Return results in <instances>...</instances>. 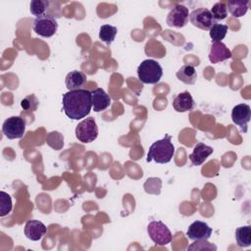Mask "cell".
<instances>
[{
	"mask_svg": "<svg viewBox=\"0 0 251 251\" xmlns=\"http://www.w3.org/2000/svg\"><path fill=\"white\" fill-rule=\"evenodd\" d=\"M62 104L68 118L80 120L85 118L92 109L91 92L87 89L68 91L63 95Z\"/></svg>",
	"mask_w": 251,
	"mask_h": 251,
	"instance_id": "obj_1",
	"label": "cell"
},
{
	"mask_svg": "<svg viewBox=\"0 0 251 251\" xmlns=\"http://www.w3.org/2000/svg\"><path fill=\"white\" fill-rule=\"evenodd\" d=\"M176 152L172 142V136L167 134L164 138L155 141L147 153V162L155 161L157 164H167L174 157Z\"/></svg>",
	"mask_w": 251,
	"mask_h": 251,
	"instance_id": "obj_2",
	"label": "cell"
},
{
	"mask_svg": "<svg viewBox=\"0 0 251 251\" xmlns=\"http://www.w3.org/2000/svg\"><path fill=\"white\" fill-rule=\"evenodd\" d=\"M137 75L143 83L155 84L160 81L163 75V69L157 61L147 59L138 66Z\"/></svg>",
	"mask_w": 251,
	"mask_h": 251,
	"instance_id": "obj_3",
	"label": "cell"
},
{
	"mask_svg": "<svg viewBox=\"0 0 251 251\" xmlns=\"http://www.w3.org/2000/svg\"><path fill=\"white\" fill-rule=\"evenodd\" d=\"M147 232L151 240L159 246L169 244L173 239V234L169 227L161 221H152L147 226Z\"/></svg>",
	"mask_w": 251,
	"mask_h": 251,
	"instance_id": "obj_4",
	"label": "cell"
},
{
	"mask_svg": "<svg viewBox=\"0 0 251 251\" xmlns=\"http://www.w3.org/2000/svg\"><path fill=\"white\" fill-rule=\"evenodd\" d=\"M75 136L82 143H90L98 136V126L93 117L82 120L75 127Z\"/></svg>",
	"mask_w": 251,
	"mask_h": 251,
	"instance_id": "obj_5",
	"label": "cell"
},
{
	"mask_svg": "<svg viewBox=\"0 0 251 251\" xmlns=\"http://www.w3.org/2000/svg\"><path fill=\"white\" fill-rule=\"evenodd\" d=\"M32 28L34 32L40 36L51 37L58 29V23L54 16L47 14L36 18L33 21Z\"/></svg>",
	"mask_w": 251,
	"mask_h": 251,
	"instance_id": "obj_6",
	"label": "cell"
},
{
	"mask_svg": "<svg viewBox=\"0 0 251 251\" xmlns=\"http://www.w3.org/2000/svg\"><path fill=\"white\" fill-rule=\"evenodd\" d=\"M25 131V122L23 118L13 116L4 121L2 132L8 139L22 138Z\"/></svg>",
	"mask_w": 251,
	"mask_h": 251,
	"instance_id": "obj_7",
	"label": "cell"
},
{
	"mask_svg": "<svg viewBox=\"0 0 251 251\" xmlns=\"http://www.w3.org/2000/svg\"><path fill=\"white\" fill-rule=\"evenodd\" d=\"M189 20L188 8L181 4H176L167 16V25L172 27H183Z\"/></svg>",
	"mask_w": 251,
	"mask_h": 251,
	"instance_id": "obj_8",
	"label": "cell"
},
{
	"mask_svg": "<svg viewBox=\"0 0 251 251\" xmlns=\"http://www.w3.org/2000/svg\"><path fill=\"white\" fill-rule=\"evenodd\" d=\"M189 21L194 26L204 30H209L210 27L216 24L210 10L207 8H198L193 10L189 14Z\"/></svg>",
	"mask_w": 251,
	"mask_h": 251,
	"instance_id": "obj_9",
	"label": "cell"
},
{
	"mask_svg": "<svg viewBox=\"0 0 251 251\" xmlns=\"http://www.w3.org/2000/svg\"><path fill=\"white\" fill-rule=\"evenodd\" d=\"M251 118V109L250 106L242 103L234 106L231 111V120L232 122L239 126L240 130L243 132L247 131V125Z\"/></svg>",
	"mask_w": 251,
	"mask_h": 251,
	"instance_id": "obj_10",
	"label": "cell"
},
{
	"mask_svg": "<svg viewBox=\"0 0 251 251\" xmlns=\"http://www.w3.org/2000/svg\"><path fill=\"white\" fill-rule=\"evenodd\" d=\"M212 231V228L205 222L195 221L188 226L186 235L191 240H207L211 237Z\"/></svg>",
	"mask_w": 251,
	"mask_h": 251,
	"instance_id": "obj_11",
	"label": "cell"
},
{
	"mask_svg": "<svg viewBox=\"0 0 251 251\" xmlns=\"http://www.w3.org/2000/svg\"><path fill=\"white\" fill-rule=\"evenodd\" d=\"M90 92L92 109L94 112H102L111 105V97L107 94V92L104 89L98 87L92 89Z\"/></svg>",
	"mask_w": 251,
	"mask_h": 251,
	"instance_id": "obj_12",
	"label": "cell"
},
{
	"mask_svg": "<svg viewBox=\"0 0 251 251\" xmlns=\"http://www.w3.org/2000/svg\"><path fill=\"white\" fill-rule=\"evenodd\" d=\"M45 225L37 220H29L25 226V235L32 241L40 240L46 233Z\"/></svg>",
	"mask_w": 251,
	"mask_h": 251,
	"instance_id": "obj_13",
	"label": "cell"
},
{
	"mask_svg": "<svg viewBox=\"0 0 251 251\" xmlns=\"http://www.w3.org/2000/svg\"><path fill=\"white\" fill-rule=\"evenodd\" d=\"M173 108L179 113L192 111L195 108V102L188 91L178 93L174 97L172 102Z\"/></svg>",
	"mask_w": 251,
	"mask_h": 251,
	"instance_id": "obj_14",
	"label": "cell"
},
{
	"mask_svg": "<svg viewBox=\"0 0 251 251\" xmlns=\"http://www.w3.org/2000/svg\"><path fill=\"white\" fill-rule=\"evenodd\" d=\"M231 57L230 50L223 42H213L209 52V60L213 64L224 62Z\"/></svg>",
	"mask_w": 251,
	"mask_h": 251,
	"instance_id": "obj_15",
	"label": "cell"
},
{
	"mask_svg": "<svg viewBox=\"0 0 251 251\" xmlns=\"http://www.w3.org/2000/svg\"><path fill=\"white\" fill-rule=\"evenodd\" d=\"M213 151L214 150L211 146L199 142L194 146L192 153L189 155V160L193 166H200L213 153Z\"/></svg>",
	"mask_w": 251,
	"mask_h": 251,
	"instance_id": "obj_16",
	"label": "cell"
},
{
	"mask_svg": "<svg viewBox=\"0 0 251 251\" xmlns=\"http://www.w3.org/2000/svg\"><path fill=\"white\" fill-rule=\"evenodd\" d=\"M86 81H87L86 75L79 71H73L69 73L65 79L66 87L69 89V91L83 89V87L86 84Z\"/></svg>",
	"mask_w": 251,
	"mask_h": 251,
	"instance_id": "obj_17",
	"label": "cell"
},
{
	"mask_svg": "<svg viewBox=\"0 0 251 251\" xmlns=\"http://www.w3.org/2000/svg\"><path fill=\"white\" fill-rule=\"evenodd\" d=\"M176 77L185 84H194L197 78V73L193 66L183 65L176 74Z\"/></svg>",
	"mask_w": 251,
	"mask_h": 251,
	"instance_id": "obj_18",
	"label": "cell"
},
{
	"mask_svg": "<svg viewBox=\"0 0 251 251\" xmlns=\"http://www.w3.org/2000/svg\"><path fill=\"white\" fill-rule=\"evenodd\" d=\"M249 1L242 0H230L226 2L227 11L234 18H240L244 16L248 11Z\"/></svg>",
	"mask_w": 251,
	"mask_h": 251,
	"instance_id": "obj_19",
	"label": "cell"
},
{
	"mask_svg": "<svg viewBox=\"0 0 251 251\" xmlns=\"http://www.w3.org/2000/svg\"><path fill=\"white\" fill-rule=\"evenodd\" d=\"M235 239L239 247H249L251 245V226H244L237 227L235 229Z\"/></svg>",
	"mask_w": 251,
	"mask_h": 251,
	"instance_id": "obj_20",
	"label": "cell"
},
{
	"mask_svg": "<svg viewBox=\"0 0 251 251\" xmlns=\"http://www.w3.org/2000/svg\"><path fill=\"white\" fill-rule=\"evenodd\" d=\"M51 2L48 0H33L29 4L30 13L36 18L47 15V11L50 8Z\"/></svg>",
	"mask_w": 251,
	"mask_h": 251,
	"instance_id": "obj_21",
	"label": "cell"
},
{
	"mask_svg": "<svg viewBox=\"0 0 251 251\" xmlns=\"http://www.w3.org/2000/svg\"><path fill=\"white\" fill-rule=\"evenodd\" d=\"M228 30V26L223 24H214L209 29V35L213 42H222V40L226 37V32Z\"/></svg>",
	"mask_w": 251,
	"mask_h": 251,
	"instance_id": "obj_22",
	"label": "cell"
},
{
	"mask_svg": "<svg viewBox=\"0 0 251 251\" xmlns=\"http://www.w3.org/2000/svg\"><path fill=\"white\" fill-rule=\"evenodd\" d=\"M117 32L118 30L116 26L111 25H103L99 29V38L107 45H110L114 41Z\"/></svg>",
	"mask_w": 251,
	"mask_h": 251,
	"instance_id": "obj_23",
	"label": "cell"
},
{
	"mask_svg": "<svg viewBox=\"0 0 251 251\" xmlns=\"http://www.w3.org/2000/svg\"><path fill=\"white\" fill-rule=\"evenodd\" d=\"M214 21L217 23L218 21H223L227 17V7L226 2H217L213 5L210 11Z\"/></svg>",
	"mask_w": 251,
	"mask_h": 251,
	"instance_id": "obj_24",
	"label": "cell"
},
{
	"mask_svg": "<svg viewBox=\"0 0 251 251\" xmlns=\"http://www.w3.org/2000/svg\"><path fill=\"white\" fill-rule=\"evenodd\" d=\"M46 143L53 149L60 150L64 145V137L59 131H52L47 134Z\"/></svg>",
	"mask_w": 251,
	"mask_h": 251,
	"instance_id": "obj_25",
	"label": "cell"
},
{
	"mask_svg": "<svg viewBox=\"0 0 251 251\" xmlns=\"http://www.w3.org/2000/svg\"><path fill=\"white\" fill-rule=\"evenodd\" d=\"M0 217L8 215L12 210L11 196L5 191L0 192Z\"/></svg>",
	"mask_w": 251,
	"mask_h": 251,
	"instance_id": "obj_26",
	"label": "cell"
},
{
	"mask_svg": "<svg viewBox=\"0 0 251 251\" xmlns=\"http://www.w3.org/2000/svg\"><path fill=\"white\" fill-rule=\"evenodd\" d=\"M162 181L158 177H149L144 183V189L147 193L159 194L161 192Z\"/></svg>",
	"mask_w": 251,
	"mask_h": 251,
	"instance_id": "obj_27",
	"label": "cell"
},
{
	"mask_svg": "<svg viewBox=\"0 0 251 251\" xmlns=\"http://www.w3.org/2000/svg\"><path fill=\"white\" fill-rule=\"evenodd\" d=\"M21 106L25 111L34 112V111H36V109L38 107V100L35 97V95L30 94L21 101Z\"/></svg>",
	"mask_w": 251,
	"mask_h": 251,
	"instance_id": "obj_28",
	"label": "cell"
},
{
	"mask_svg": "<svg viewBox=\"0 0 251 251\" xmlns=\"http://www.w3.org/2000/svg\"><path fill=\"white\" fill-rule=\"evenodd\" d=\"M187 250H217V246L207 240H196L194 243L187 247Z\"/></svg>",
	"mask_w": 251,
	"mask_h": 251,
	"instance_id": "obj_29",
	"label": "cell"
}]
</instances>
